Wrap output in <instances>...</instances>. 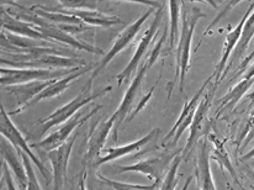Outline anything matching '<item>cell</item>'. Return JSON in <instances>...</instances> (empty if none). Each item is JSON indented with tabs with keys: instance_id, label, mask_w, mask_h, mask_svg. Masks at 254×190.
I'll list each match as a JSON object with an SVG mask.
<instances>
[{
	"instance_id": "cell-15",
	"label": "cell",
	"mask_w": 254,
	"mask_h": 190,
	"mask_svg": "<svg viewBox=\"0 0 254 190\" xmlns=\"http://www.w3.org/2000/svg\"><path fill=\"white\" fill-rule=\"evenodd\" d=\"M253 10H254V1H251L247 11H246V14L243 15V17L241 19V21L238 22V25L236 26V29H233L230 34L226 35L225 46H223L222 55H221V60H220V62H218L217 67H216L215 72L212 73L213 77H215V83H213V84H215L216 87H218V83H220V80L222 79L223 72H225V69H226V63L228 62V60H230V57L232 56L236 46H237L238 41H240V39H241V34H242L243 26H245L246 21H247V19L250 17V15L252 14Z\"/></svg>"
},
{
	"instance_id": "cell-5",
	"label": "cell",
	"mask_w": 254,
	"mask_h": 190,
	"mask_svg": "<svg viewBox=\"0 0 254 190\" xmlns=\"http://www.w3.org/2000/svg\"><path fill=\"white\" fill-rule=\"evenodd\" d=\"M154 10H156V7L151 6L147 9V11H144L143 14L141 15V16L138 17V19L136 20L134 22H132L129 26H127L125 30H124L123 32H121L120 35L118 36V39L115 40V42L113 44V47L110 48V51H109L108 53H106L105 56H104L103 60L100 61V62L96 64L95 69L93 70V74H91L90 79L88 80V84H86L85 89L88 90H91V85H93V80L95 79L96 77H98L99 73L101 72V70L104 69V68L106 67V65L109 64V63L111 62V61L114 60V58L116 57V56L119 55V53L121 52V51H124L125 48L128 46L129 44H131L132 41H133L134 37L137 36V34L139 32V30H141V27L143 26V24L146 22V20L148 19L149 16H151L152 14L154 12Z\"/></svg>"
},
{
	"instance_id": "cell-27",
	"label": "cell",
	"mask_w": 254,
	"mask_h": 190,
	"mask_svg": "<svg viewBox=\"0 0 254 190\" xmlns=\"http://www.w3.org/2000/svg\"><path fill=\"white\" fill-rule=\"evenodd\" d=\"M182 152V151H180ZM178 153L175 156V158L173 159L172 164H170L168 172H167L166 177H164L163 182H162L161 190H175L178 186V168L180 166V162H182L183 153Z\"/></svg>"
},
{
	"instance_id": "cell-22",
	"label": "cell",
	"mask_w": 254,
	"mask_h": 190,
	"mask_svg": "<svg viewBox=\"0 0 254 190\" xmlns=\"http://www.w3.org/2000/svg\"><path fill=\"white\" fill-rule=\"evenodd\" d=\"M65 11L82 20L84 24L93 25V26L111 27L114 25L121 24V20L119 17L108 16V15L96 11V10H65Z\"/></svg>"
},
{
	"instance_id": "cell-21",
	"label": "cell",
	"mask_w": 254,
	"mask_h": 190,
	"mask_svg": "<svg viewBox=\"0 0 254 190\" xmlns=\"http://www.w3.org/2000/svg\"><path fill=\"white\" fill-rule=\"evenodd\" d=\"M253 36H254V10L252 11V14L250 15V17L247 19V21H246L245 26H243L240 41H238L237 46H236L232 56H231L230 63H228V65L226 67L222 78L226 75V72H227V70H230L231 68L233 67V64H235V63H237L238 61H240L241 58L246 55V52H247V50H248V46H250V42L252 41Z\"/></svg>"
},
{
	"instance_id": "cell-4",
	"label": "cell",
	"mask_w": 254,
	"mask_h": 190,
	"mask_svg": "<svg viewBox=\"0 0 254 190\" xmlns=\"http://www.w3.org/2000/svg\"><path fill=\"white\" fill-rule=\"evenodd\" d=\"M82 67L69 68V69H36V68H5L1 67L2 87L25 84V83L37 82V80H53L67 77L79 70Z\"/></svg>"
},
{
	"instance_id": "cell-19",
	"label": "cell",
	"mask_w": 254,
	"mask_h": 190,
	"mask_svg": "<svg viewBox=\"0 0 254 190\" xmlns=\"http://www.w3.org/2000/svg\"><path fill=\"white\" fill-rule=\"evenodd\" d=\"M1 26L2 30L17 35V36L29 37V39L32 40H39V41H47L46 37L34 25L27 21H24V20L19 19V17L6 14L4 7L1 9Z\"/></svg>"
},
{
	"instance_id": "cell-25",
	"label": "cell",
	"mask_w": 254,
	"mask_h": 190,
	"mask_svg": "<svg viewBox=\"0 0 254 190\" xmlns=\"http://www.w3.org/2000/svg\"><path fill=\"white\" fill-rule=\"evenodd\" d=\"M169 4V11H170V34H169V48L168 51L173 50L175 46V40H177L179 34V25L180 21V7L183 6V1H175V0H170Z\"/></svg>"
},
{
	"instance_id": "cell-26",
	"label": "cell",
	"mask_w": 254,
	"mask_h": 190,
	"mask_svg": "<svg viewBox=\"0 0 254 190\" xmlns=\"http://www.w3.org/2000/svg\"><path fill=\"white\" fill-rule=\"evenodd\" d=\"M96 178L101 182V183L106 184L108 187H110L113 190H156L158 187L159 182L154 181L151 186H138V184H128V183H123V182L113 181V179L106 178L105 176H103L101 173H96Z\"/></svg>"
},
{
	"instance_id": "cell-13",
	"label": "cell",
	"mask_w": 254,
	"mask_h": 190,
	"mask_svg": "<svg viewBox=\"0 0 254 190\" xmlns=\"http://www.w3.org/2000/svg\"><path fill=\"white\" fill-rule=\"evenodd\" d=\"M114 125H115V116L113 115L109 119L103 121H98L94 124L89 130L88 142H86L85 154H84V163L91 162L96 157H100L101 151L105 146L108 136L113 132Z\"/></svg>"
},
{
	"instance_id": "cell-20",
	"label": "cell",
	"mask_w": 254,
	"mask_h": 190,
	"mask_svg": "<svg viewBox=\"0 0 254 190\" xmlns=\"http://www.w3.org/2000/svg\"><path fill=\"white\" fill-rule=\"evenodd\" d=\"M1 156L4 161L9 166L10 171L12 172L16 181L19 190H27V184H29V178H27V172L25 168V164L22 159L20 161V154L12 147L7 146L6 143H1Z\"/></svg>"
},
{
	"instance_id": "cell-18",
	"label": "cell",
	"mask_w": 254,
	"mask_h": 190,
	"mask_svg": "<svg viewBox=\"0 0 254 190\" xmlns=\"http://www.w3.org/2000/svg\"><path fill=\"white\" fill-rule=\"evenodd\" d=\"M158 133H159V128H153L151 132H148L146 136H143V137L139 138V140L134 141V142H131L126 144V146H121V147H110V148H108L105 151L106 152L105 156L103 157L100 156L98 159H96V162H94L93 167H95L96 168V167L103 166V164L108 163V162H113L115 161V159L121 158V157L127 156V154L139 151L142 147L151 142L152 138H153L156 135H158Z\"/></svg>"
},
{
	"instance_id": "cell-32",
	"label": "cell",
	"mask_w": 254,
	"mask_h": 190,
	"mask_svg": "<svg viewBox=\"0 0 254 190\" xmlns=\"http://www.w3.org/2000/svg\"><path fill=\"white\" fill-rule=\"evenodd\" d=\"M85 179H86V172L84 168L82 171V177H80V181H79V190H88L85 187Z\"/></svg>"
},
{
	"instance_id": "cell-23",
	"label": "cell",
	"mask_w": 254,
	"mask_h": 190,
	"mask_svg": "<svg viewBox=\"0 0 254 190\" xmlns=\"http://www.w3.org/2000/svg\"><path fill=\"white\" fill-rule=\"evenodd\" d=\"M209 140L211 141V142L213 143V146H215V151H213L212 156H210V158L215 159V161L217 162L218 166H220V168H221V171L223 172L226 169L227 172H230L231 177L233 178V182H235V183L237 184L241 189L247 190L245 187L242 186V183L240 182V179H238L235 167H233L232 162H231L230 156H228V153H227V149L225 148V144H223L222 141L218 140L217 137H215V136L211 135V133L209 135Z\"/></svg>"
},
{
	"instance_id": "cell-31",
	"label": "cell",
	"mask_w": 254,
	"mask_h": 190,
	"mask_svg": "<svg viewBox=\"0 0 254 190\" xmlns=\"http://www.w3.org/2000/svg\"><path fill=\"white\" fill-rule=\"evenodd\" d=\"M2 178H4V182L5 184H6L7 190H17L16 184H15V182L12 181L9 166H7V163L5 161L2 162Z\"/></svg>"
},
{
	"instance_id": "cell-33",
	"label": "cell",
	"mask_w": 254,
	"mask_h": 190,
	"mask_svg": "<svg viewBox=\"0 0 254 190\" xmlns=\"http://www.w3.org/2000/svg\"><path fill=\"white\" fill-rule=\"evenodd\" d=\"M252 78H254V62H253V64L250 67V69L246 72L243 79H252Z\"/></svg>"
},
{
	"instance_id": "cell-10",
	"label": "cell",
	"mask_w": 254,
	"mask_h": 190,
	"mask_svg": "<svg viewBox=\"0 0 254 190\" xmlns=\"http://www.w3.org/2000/svg\"><path fill=\"white\" fill-rule=\"evenodd\" d=\"M0 131H1L2 137L6 138L11 146L16 149L17 152L22 151L24 153H26L29 156V158L31 159L32 163L37 167L40 172H41L42 177L48 181L47 176V169L43 166V163L39 159V157L35 154V152H32L31 147L29 146V142L26 141V138L22 136V133L17 130L16 126L14 125V123L10 119L9 113H6L4 109V106L1 108V118H0Z\"/></svg>"
},
{
	"instance_id": "cell-14",
	"label": "cell",
	"mask_w": 254,
	"mask_h": 190,
	"mask_svg": "<svg viewBox=\"0 0 254 190\" xmlns=\"http://www.w3.org/2000/svg\"><path fill=\"white\" fill-rule=\"evenodd\" d=\"M55 80V79H53ZM53 80H37V82L25 83V84H17V85H10V87L5 88L6 94H9L15 100V105L16 108L9 113V115H15V114H20L29 108L30 103L36 98L42 90H45Z\"/></svg>"
},
{
	"instance_id": "cell-7",
	"label": "cell",
	"mask_w": 254,
	"mask_h": 190,
	"mask_svg": "<svg viewBox=\"0 0 254 190\" xmlns=\"http://www.w3.org/2000/svg\"><path fill=\"white\" fill-rule=\"evenodd\" d=\"M213 78L215 77H213V74H212L211 77H210L209 79H207L206 82L202 84V87L197 90L196 94L192 96V98L190 99L188 103H185V105H184V108H183L179 119H178L177 123L174 124V126L170 128L169 133H167V136L164 137L163 142H162V146L167 147V148L175 146L178 141H179V138L183 136L184 131L191 126V123H192V120H194L195 111H196L197 105H199L202 95H204V93L206 92V88L209 87L210 82H211Z\"/></svg>"
},
{
	"instance_id": "cell-36",
	"label": "cell",
	"mask_w": 254,
	"mask_h": 190,
	"mask_svg": "<svg viewBox=\"0 0 254 190\" xmlns=\"http://www.w3.org/2000/svg\"><path fill=\"white\" fill-rule=\"evenodd\" d=\"M251 116H254V109H253V111H252V113H251Z\"/></svg>"
},
{
	"instance_id": "cell-37",
	"label": "cell",
	"mask_w": 254,
	"mask_h": 190,
	"mask_svg": "<svg viewBox=\"0 0 254 190\" xmlns=\"http://www.w3.org/2000/svg\"><path fill=\"white\" fill-rule=\"evenodd\" d=\"M252 189H253V190H254V187H252Z\"/></svg>"
},
{
	"instance_id": "cell-34",
	"label": "cell",
	"mask_w": 254,
	"mask_h": 190,
	"mask_svg": "<svg viewBox=\"0 0 254 190\" xmlns=\"http://www.w3.org/2000/svg\"><path fill=\"white\" fill-rule=\"evenodd\" d=\"M252 158H254V148L251 149L250 152H247V153H246L245 156L241 158V161H250V159H252Z\"/></svg>"
},
{
	"instance_id": "cell-1",
	"label": "cell",
	"mask_w": 254,
	"mask_h": 190,
	"mask_svg": "<svg viewBox=\"0 0 254 190\" xmlns=\"http://www.w3.org/2000/svg\"><path fill=\"white\" fill-rule=\"evenodd\" d=\"M206 15L199 9V7H192L191 12L188 14L184 11L182 14V30L179 35V42H178L177 55H175V62H177V68H175V77L174 80L168 87V99L170 98L173 92V88L175 85V80L179 78V90L180 93H184L185 77L189 70L190 63V52H191V40L194 36L195 27H196L197 21Z\"/></svg>"
},
{
	"instance_id": "cell-11",
	"label": "cell",
	"mask_w": 254,
	"mask_h": 190,
	"mask_svg": "<svg viewBox=\"0 0 254 190\" xmlns=\"http://www.w3.org/2000/svg\"><path fill=\"white\" fill-rule=\"evenodd\" d=\"M163 7H164V4L162 5L159 9H157L156 14H154L153 21L151 22L149 27L146 30L143 36H142L141 41H139L138 44V47L136 48V52H134L133 56H132L129 63L126 65V68L120 73V74L116 75V80H118L119 87H121L125 80H128V78L131 77L132 73L137 69V65L139 64V62H141L142 60H143L144 55H146L149 46H151V44L153 42L154 36H156V34L158 32L162 17H163Z\"/></svg>"
},
{
	"instance_id": "cell-8",
	"label": "cell",
	"mask_w": 254,
	"mask_h": 190,
	"mask_svg": "<svg viewBox=\"0 0 254 190\" xmlns=\"http://www.w3.org/2000/svg\"><path fill=\"white\" fill-rule=\"evenodd\" d=\"M179 152L180 151L173 152V153H163L159 157L143 159V161H139L131 166H114V169L118 174L125 173V172H137V173L144 174L149 179H154L161 183L162 179H164L166 177L167 169H169L173 159Z\"/></svg>"
},
{
	"instance_id": "cell-2",
	"label": "cell",
	"mask_w": 254,
	"mask_h": 190,
	"mask_svg": "<svg viewBox=\"0 0 254 190\" xmlns=\"http://www.w3.org/2000/svg\"><path fill=\"white\" fill-rule=\"evenodd\" d=\"M111 89H113L111 85L99 90L98 93L85 92V89H83L82 92H80V94L75 96V98L73 99V100H70L69 103L58 108L57 110L53 111V113L51 114L50 116H47V118L41 119L40 121H37V124L31 128V131L36 130V136H43L50 128L61 125V124L67 123V121L69 120V119H72L73 116L77 114V111H79L83 106L91 103V101H94L95 99L101 98V96L105 95L106 93L111 92Z\"/></svg>"
},
{
	"instance_id": "cell-24",
	"label": "cell",
	"mask_w": 254,
	"mask_h": 190,
	"mask_svg": "<svg viewBox=\"0 0 254 190\" xmlns=\"http://www.w3.org/2000/svg\"><path fill=\"white\" fill-rule=\"evenodd\" d=\"M253 84H254V78H252V79L241 80L237 85H235V87L230 90V93H228L227 95H225L220 101H218L220 105H218L217 111H221V109L223 108H230V109L235 108L236 104H237L238 101L245 96L246 93L250 90V88L252 87Z\"/></svg>"
},
{
	"instance_id": "cell-9",
	"label": "cell",
	"mask_w": 254,
	"mask_h": 190,
	"mask_svg": "<svg viewBox=\"0 0 254 190\" xmlns=\"http://www.w3.org/2000/svg\"><path fill=\"white\" fill-rule=\"evenodd\" d=\"M101 108H103V105H96L95 108H94L91 111H89L88 114H84L83 111H79V113L75 114L72 119H69L67 123H64V125L61 126L57 131H55V132L51 133L50 136L43 138V140L40 141L39 143H34L32 144V147L43 149V151L46 152H51L53 151V149L58 148V147H61L62 144L67 142L69 136L72 135V132L75 130V128L82 126L85 121H88L89 119L91 118V116L95 115Z\"/></svg>"
},
{
	"instance_id": "cell-16",
	"label": "cell",
	"mask_w": 254,
	"mask_h": 190,
	"mask_svg": "<svg viewBox=\"0 0 254 190\" xmlns=\"http://www.w3.org/2000/svg\"><path fill=\"white\" fill-rule=\"evenodd\" d=\"M210 151L209 141L206 137L199 142V152H197V162L195 167L197 187L200 190H217L213 183L211 167H210Z\"/></svg>"
},
{
	"instance_id": "cell-38",
	"label": "cell",
	"mask_w": 254,
	"mask_h": 190,
	"mask_svg": "<svg viewBox=\"0 0 254 190\" xmlns=\"http://www.w3.org/2000/svg\"><path fill=\"white\" fill-rule=\"evenodd\" d=\"M253 166H254V163H253Z\"/></svg>"
},
{
	"instance_id": "cell-30",
	"label": "cell",
	"mask_w": 254,
	"mask_h": 190,
	"mask_svg": "<svg viewBox=\"0 0 254 190\" xmlns=\"http://www.w3.org/2000/svg\"><path fill=\"white\" fill-rule=\"evenodd\" d=\"M166 39H167V29H166V31H164L163 36L161 37V40H159V41L157 42V45H156V46H154L153 50H152V52H151V55H149L148 60H147V62H148L149 67H152V65H153L154 63H156V61L158 60L159 55H161L162 48L164 47V42H166Z\"/></svg>"
},
{
	"instance_id": "cell-28",
	"label": "cell",
	"mask_w": 254,
	"mask_h": 190,
	"mask_svg": "<svg viewBox=\"0 0 254 190\" xmlns=\"http://www.w3.org/2000/svg\"><path fill=\"white\" fill-rule=\"evenodd\" d=\"M17 153H19L20 157H21L22 162H24V164H25V168H26V172H27V178H29L27 190H42L39 181H37V177H36V174H35L34 168H32L31 159H30L29 156H27L26 153H24L22 151H19Z\"/></svg>"
},
{
	"instance_id": "cell-17",
	"label": "cell",
	"mask_w": 254,
	"mask_h": 190,
	"mask_svg": "<svg viewBox=\"0 0 254 190\" xmlns=\"http://www.w3.org/2000/svg\"><path fill=\"white\" fill-rule=\"evenodd\" d=\"M96 64H98V63H89V64L82 67L79 70H77V72L67 75V77L60 78V79H55L47 88H46L45 90H42V92L40 93V94L37 95L31 103H30L29 106L35 105V104L40 103V101L45 100V99H51V98H56V96H60L68 87H69L70 84H72L73 82H74L75 79H78V78H80L82 75H84L85 73H89L91 69H95Z\"/></svg>"
},
{
	"instance_id": "cell-29",
	"label": "cell",
	"mask_w": 254,
	"mask_h": 190,
	"mask_svg": "<svg viewBox=\"0 0 254 190\" xmlns=\"http://www.w3.org/2000/svg\"><path fill=\"white\" fill-rule=\"evenodd\" d=\"M161 77H162V75H161ZM161 77L158 78V80H157V82H156V84H154L153 87L151 88V90H149V92H148V94H147V95H144L143 98H142L141 100H139V104H138V105H137L136 108L133 109V111H132V114H131V115H129L128 118H127V120H126L127 123H129V121H131L132 119H133L134 116H136L137 114H138L139 111H141L142 109H143L144 106L147 105V103H148V101H149V99H151V98H152V95H153V92H154V89H156V87H157V84H158V82H159V79H161Z\"/></svg>"
},
{
	"instance_id": "cell-3",
	"label": "cell",
	"mask_w": 254,
	"mask_h": 190,
	"mask_svg": "<svg viewBox=\"0 0 254 190\" xmlns=\"http://www.w3.org/2000/svg\"><path fill=\"white\" fill-rule=\"evenodd\" d=\"M216 89H217V87L213 84L207 92L204 93L199 105H197L196 111H195L194 120H192L191 126H190L189 138H188L187 146H185L184 151H183V154L185 156L187 161L190 159L195 146L200 142V140L210 135L211 121L209 120V111L212 105L213 94H215Z\"/></svg>"
},
{
	"instance_id": "cell-12",
	"label": "cell",
	"mask_w": 254,
	"mask_h": 190,
	"mask_svg": "<svg viewBox=\"0 0 254 190\" xmlns=\"http://www.w3.org/2000/svg\"><path fill=\"white\" fill-rule=\"evenodd\" d=\"M77 133L73 135L70 140H68L64 144L58 148L48 152V159L52 164V176H53V190H62L67 181V168L69 163V157L72 153L73 146L77 140Z\"/></svg>"
},
{
	"instance_id": "cell-6",
	"label": "cell",
	"mask_w": 254,
	"mask_h": 190,
	"mask_svg": "<svg viewBox=\"0 0 254 190\" xmlns=\"http://www.w3.org/2000/svg\"><path fill=\"white\" fill-rule=\"evenodd\" d=\"M149 68L151 67H149L148 62H147L146 60L143 62V64L139 67L138 72H137L136 77H134L133 80H132L128 89L126 90L120 106H119V108L116 109L115 113H114V116H115V125H114V130H113L114 142H116V141L119 140V130H120V126L125 123L127 118H128V116L132 114V111H133L134 103H136L137 98H138L139 95L142 82H143L144 75H146V73L148 72Z\"/></svg>"
},
{
	"instance_id": "cell-35",
	"label": "cell",
	"mask_w": 254,
	"mask_h": 190,
	"mask_svg": "<svg viewBox=\"0 0 254 190\" xmlns=\"http://www.w3.org/2000/svg\"><path fill=\"white\" fill-rule=\"evenodd\" d=\"M194 181V177L192 176H190L189 178L187 179V182H185V184H184V187H183L182 188V190H188L189 189V187H190V184H191V182Z\"/></svg>"
}]
</instances>
